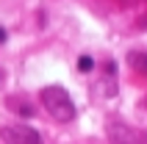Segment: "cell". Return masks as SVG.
<instances>
[{"label":"cell","instance_id":"1","mask_svg":"<svg viewBox=\"0 0 147 144\" xmlns=\"http://www.w3.org/2000/svg\"><path fill=\"white\" fill-rule=\"evenodd\" d=\"M42 105L47 108V114L53 116L56 122H72L75 119V100L69 97L64 86H45L42 89Z\"/></svg>","mask_w":147,"mask_h":144},{"label":"cell","instance_id":"2","mask_svg":"<svg viewBox=\"0 0 147 144\" xmlns=\"http://www.w3.org/2000/svg\"><path fill=\"white\" fill-rule=\"evenodd\" d=\"M0 139L6 144H42V136L33 128H25V125H3Z\"/></svg>","mask_w":147,"mask_h":144},{"label":"cell","instance_id":"3","mask_svg":"<svg viewBox=\"0 0 147 144\" xmlns=\"http://www.w3.org/2000/svg\"><path fill=\"white\" fill-rule=\"evenodd\" d=\"M106 133H108V139H111V144H142V139L136 136V130L133 128H128L125 122H119V119H111L106 125Z\"/></svg>","mask_w":147,"mask_h":144},{"label":"cell","instance_id":"4","mask_svg":"<svg viewBox=\"0 0 147 144\" xmlns=\"http://www.w3.org/2000/svg\"><path fill=\"white\" fill-rule=\"evenodd\" d=\"M131 67L136 72H144L147 75V53H133L131 56Z\"/></svg>","mask_w":147,"mask_h":144},{"label":"cell","instance_id":"5","mask_svg":"<svg viewBox=\"0 0 147 144\" xmlns=\"http://www.w3.org/2000/svg\"><path fill=\"white\" fill-rule=\"evenodd\" d=\"M78 69H81V72H92V69H94V58H92V56H81V58H78Z\"/></svg>","mask_w":147,"mask_h":144},{"label":"cell","instance_id":"6","mask_svg":"<svg viewBox=\"0 0 147 144\" xmlns=\"http://www.w3.org/2000/svg\"><path fill=\"white\" fill-rule=\"evenodd\" d=\"M8 39V33H6V28H3V25H0V44H3V42Z\"/></svg>","mask_w":147,"mask_h":144}]
</instances>
